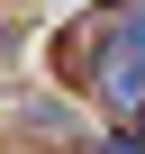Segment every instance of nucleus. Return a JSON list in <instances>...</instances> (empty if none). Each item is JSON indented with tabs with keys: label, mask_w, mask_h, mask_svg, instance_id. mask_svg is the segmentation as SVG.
<instances>
[{
	"label": "nucleus",
	"mask_w": 145,
	"mask_h": 154,
	"mask_svg": "<svg viewBox=\"0 0 145 154\" xmlns=\"http://www.w3.org/2000/svg\"><path fill=\"white\" fill-rule=\"evenodd\" d=\"M100 154H145V145H136V136H109V145H100Z\"/></svg>",
	"instance_id": "2"
},
{
	"label": "nucleus",
	"mask_w": 145,
	"mask_h": 154,
	"mask_svg": "<svg viewBox=\"0 0 145 154\" xmlns=\"http://www.w3.org/2000/svg\"><path fill=\"white\" fill-rule=\"evenodd\" d=\"M109 45H100V100L145 109V0H109Z\"/></svg>",
	"instance_id": "1"
},
{
	"label": "nucleus",
	"mask_w": 145,
	"mask_h": 154,
	"mask_svg": "<svg viewBox=\"0 0 145 154\" xmlns=\"http://www.w3.org/2000/svg\"><path fill=\"white\" fill-rule=\"evenodd\" d=\"M0 54H9V36H0Z\"/></svg>",
	"instance_id": "3"
}]
</instances>
